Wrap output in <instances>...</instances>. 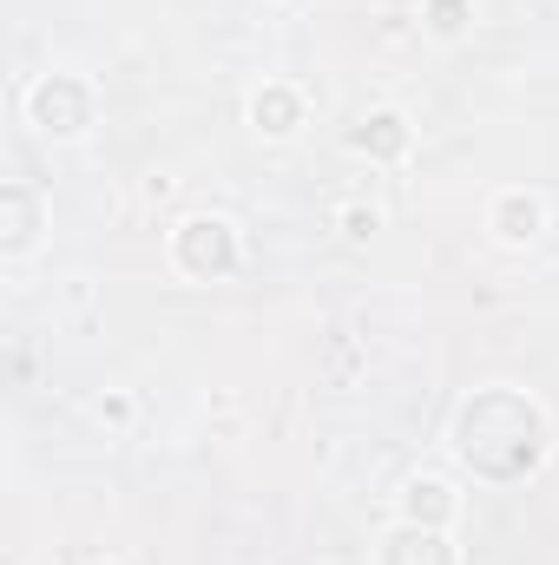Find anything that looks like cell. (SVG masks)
Here are the masks:
<instances>
[{
    "label": "cell",
    "mask_w": 559,
    "mask_h": 565,
    "mask_svg": "<svg viewBox=\"0 0 559 565\" xmlns=\"http://www.w3.org/2000/svg\"><path fill=\"white\" fill-rule=\"evenodd\" d=\"M171 264L191 282H218L238 270V231L224 217H184L171 231Z\"/></svg>",
    "instance_id": "cell-2"
},
{
    "label": "cell",
    "mask_w": 559,
    "mask_h": 565,
    "mask_svg": "<svg viewBox=\"0 0 559 565\" xmlns=\"http://www.w3.org/2000/svg\"><path fill=\"white\" fill-rule=\"evenodd\" d=\"M540 447H547L540 408L520 402V395H514V408H507V388L474 395V402L461 408V422H454V454H461L474 473H487V480H520V473L540 460Z\"/></svg>",
    "instance_id": "cell-1"
},
{
    "label": "cell",
    "mask_w": 559,
    "mask_h": 565,
    "mask_svg": "<svg viewBox=\"0 0 559 565\" xmlns=\"http://www.w3.org/2000/svg\"><path fill=\"white\" fill-rule=\"evenodd\" d=\"M356 151H369V158H402V151H409V119H402L395 106L369 113V119L356 126Z\"/></svg>",
    "instance_id": "cell-8"
},
{
    "label": "cell",
    "mask_w": 559,
    "mask_h": 565,
    "mask_svg": "<svg viewBox=\"0 0 559 565\" xmlns=\"http://www.w3.org/2000/svg\"><path fill=\"white\" fill-rule=\"evenodd\" d=\"M547 231V204L534 198V191H500V204H494V237L500 244H534Z\"/></svg>",
    "instance_id": "cell-4"
},
{
    "label": "cell",
    "mask_w": 559,
    "mask_h": 565,
    "mask_svg": "<svg viewBox=\"0 0 559 565\" xmlns=\"http://www.w3.org/2000/svg\"><path fill=\"white\" fill-rule=\"evenodd\" d=\"M251 126H257L264 139H289V132L303 126V93L283 86V79H271V86L251 99Z\"/></svg>",
    "instance_id": "cell-5"
},
{
    "label": "cell",
    "mask_w": 559,
    "mask_h": 565,
    "mask_svg": "<svg viewBox=\"0 0 559 565\" xmlns=\"http://www.w3.org/2000/svg\"><path fill=\"white\" fill-rule=\"evenodd\" d=\"M382 565H454V553H447L441 526H402V533H389Z\"/></svg>",
    "instance_id": "cell-6"
},
{
    "label": "cell",
    "mask_w": 559,
    "mask_h": 565,
    "mask_svg": "<svg viewBox=\"0 0 559 565\" xmlns=\"http://www.w3.org/2000/svg\"><path fill=\"white\" fill-rule=\"evenodd\" d=\"M421 26L434 40H461L474 26V0H421Z\"/></svg>",
    "instance_id": "cell-10"
},
{
    "label": "cell",
    "mask_w": 559,
    "mask_h": 565,
    "mask_svg": "<svg viewBox=\"0 0 559 565\" xmlns=\"http://www.w3.org/2000/svg\"><path fill=\"white\" fill-rule=\"evenodd\" d=\"M99 422L126 427V422H133V395H106V402H99Z\"/></svg>",
    "instance_id": "cell-12"
},
{
    "label": "cell",
    "mask_w": 559,
    "mask_h": 565,
    "mask_svg": "<svg viewBox=\"0 0 559 565\" xmlns=\"http://www.w3.org/2000/svg\"><path fill=\"white\" fill-rule=\"evenodd\" d=\"M402 520H409V526H447V520H454L447 480H409V487H402Z\"/></svg>",
    "instance_id": "cell-7"
},
{
    "label": "cell",
    "mask_w": 559,
    "mask_h": 565,
    "mask_svg": "<svg viewBox=\"0 0 559 565\" xmlns=\"http://www.w3.org/2000/svg\"><path fill=\"white\" fill-rule=\"evenodd\" d=\"M336 231H342L349 244H369V237L382 231V211H376V204H342V211H336Z\"/></svg>",
    "instance_id": "cell-11"
},
{
    "label": "cell",
    "mask_w": 559,
    "mask_h": 565,
    "mask_svg": "<svg viewBox=\"0 0 559 565\" xmlns=\"http://www.w3.org/2000/svg\"><path fill=\"white\" fill-rule=\"evenodd\" d=\"M27 119H33V132H46V139H80V132L93 126V86L73 79V73H46V79L27 93Z\"/></svg>",
    "instance_id": "cell-3"
},
{
    "label": "cell",
    "mask_w": 559,
    "mask_h": 565,
    "mask_svg": "<svg viewBox=\"0 0 559 565\" xmlns=\"http://www.w3.org/2000/svg\"><path fill=\"white\" fill-rule=\"evenodd\" d=\"M0 204H7V257H20V250H33V237H40V204H33V191L27 184H7L0 191Z\"/></svg>",
    "instance_id": "cell-9"
}]
</instances>
